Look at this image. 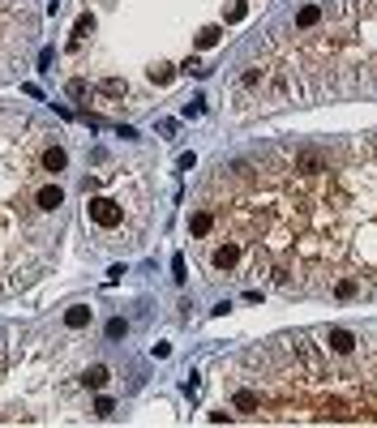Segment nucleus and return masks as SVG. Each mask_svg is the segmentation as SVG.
I'll list each match as a JSON object with an SVG mask.
<instances>
[{
  "instance_id": "nucleus-8",
  "label": "nucleus",
  "mask_w": 377,
  "mask_h": 428,
  "mask_svg": "<svg viewBox=\"0 0 377 428\" xmlns=\"http://www.w3.org/2000/svg\"><path fill=\"white\" fill-rule=\"evenodd\" d=\"M90 321H94V309H86V305H73V309L65 313V325H69V330H86Z\"/></svg>"
},
{
  "instance_id": "nucleus-14",
  "label": "nucleus",
  "mask_w": 377,
  "mask_h": 428,
  "mask_svg": "<svg viewBox=\"0 0 377 428\" xmlns=\"http://www.w3.org/2000/svg\"><path fill=\"white\" fill-rule=\"evenodd\" d=\"M69 94H73V99H86V94H90V86H86L82 78H73V82H69Z\"/></svg>"
},
{
  "instance_id": "nucleus-10",
  "label": "nucleus",
  "mask_w": 377,
  "mask_h": 428,
  "mask_svg": "<svg viewBox=\"0 0 377 428\" xmlns=\"http://www.w3.org/2000/svg\"><path fill=\"white\" fill-rule=\"evenodd\" d=\"M90 26H94L90 13H82V17H78V26H73V47H82V39L90 35Z\"/></svg>"
},
{
  "instance_id": "nucleus-7",
  "label": "nucleus",
  "mask_w": 377,
  "mask_h": 428,
  "mask_svg": "<svg viewBox=\"0 0 377 428\" xmlns=\"http://www.w3.org/2000/svg\"><path fill=\"white\" fill-rule=\"evenodd\" d=\"M321 22H326V5H317V0H313V5H305V9L296 13V22H292V31H296V35H305V31H317Z\"/></svg>"
},
{
  "instance_id": "nucleus-13",
  "label": "nucleus",
  "mask_w": 377,
  "mask_h": 428,
  "mask_svg": "<svg viewBox=\"0 0 377 428\" xmlns=\"http://www.w3.org/2000/svg\"><path fill=\"white\" fill-rule=\"evenodd\" d=\"M112 411H116V402H112V398H94V416H103V420H108Z\"/></svg>"
},
{
  "instance_id": "nucleus-4",
  "label": "nucleus",
  "mask_w": 377,
  "mask_h": 428,
  "mask_svg": "<svg viewBox=\"0 0 377 428\" xmlns=\"http://www.w3.org/2000/svg\"><path fill=\"white\" fill-rule=\"evenodd\" d=\"M39 167H43V176H52V180L69 171V146L60 142V133H56L52 142L43 146V155H39Z\"/></svg>"
},
{
  "instance_id": "nucleus-5",
  "label": "nucleus",
  "mask_w": 377,
  "mask_h": 428,
  "mask_svg": "<svg viewBox=\"0 0 377 428\" xmlns=\"http://www.w3.org/2000/svg\"><path fill=\"white\" fill-rule=\"evenodd\" d=\"M35 201H39V210L60 214V206H65V185H60V180H43V185L35 189Z\"/></svg>"
},
{
  "instance_id": "nucleus-16",
  "label": "nucleus",
  "mask_w": 377,
  "mask_h": 428,
  "mask_svg": "<svg viewBox=\"0 0 377 428\" xmlns=\"http://www.w3.org/2000/svg\"><path fill=\"white\" fill-rule=\"evenodd\" d=\"M124 330H129L124 321H108V339H124Z\"/></svg>"
},
{
  "instance_id": "nucleus-17",
  "label": "nucleus",
  "mask_w": 377,
  "mask_h": 428,
  "mask_svg": "<svg viewBox=\"0 0 377 428\" xmlns=\"http://www.w3.org/2000/svg\"><path fill=\"white\" fill-rule=\"evenodd\" d=\"M171 274H176V283H185V257H176V262H171Z\"/></svg>"
},
{
  "instance_id": "nucleus-2",
  "label": "nucleus",
  "mask_w": 377,
  "mask_h": 428,
  "mask_svg": "<svg viewBox=\"0 0 377 428\" xmlns=\"http://www.w3.org/2000/svg\"><path fill=\"white\" fill-rule=\"evenodd\" d=\"M82 201H86V223H90L94 248H133V244H142L146 223H150V197H146L142 180H133L124 193H120V180H116V193L94 189V193H82Z\"/></svg>"
},
{
  "instance_id": "nucleus-9",
  "label": "nucleus",
  "mask_w": 377,
  "mask_h": 428,
  "mask_svg": "<svg viewBox=\"0 0 377 428\" xmlns=\"http://www.w3.org/2000/svg\"><path fill=\"white\" fill-rule=\"evenodd\" d=\"M108 377H112V373H108L103 364H90V368L82 373V386H86V390H103V386H108Z\"/></svg>"
},
{
  "instance_id": "nucleus-6",
  "label": "nucleus",
  "mask_w": 377,
  "mask_h": 428,
  "mask_svg": "<svg viewBox=\"0 0 377 428\" xmlns=\"http://www.w3.org/2000/svg\"><path fill=\"white\" fill-rule=\"evenodd\" d=\"M210 232H215V210L193 206V210H189V240L197 244V240H206Z\"/></svg>"
},
{
  "instance_id": "nucleus-12",
  "label": "nucleus",
  "mask_w": 377,
  "mask_h": 428,
  "mask_svg": "<svg viewBox=\"0 0 377 428\" xmlns=\"http://www.w3.org/2000/svg\"><path fill=\"white\" fill-rule=\"evenodd\" d=\"M176 78V69L171 65H155V69H150V82H159V86H167Z\"/></svg>"
},
{
  "instance_id": "nucleus-11",
  "label": "nucleus",
  "mask_w": 377,
  "mask_h": 428,
  "mask_svg": "<svg viewBox=\"0 0 377 428\" xmlns=\"http://www.w3.org/2000/svg\"><path fill=\"white\" fill-rule=\"evenodd\" d=\"M219 39H223V31H219V26H206L202 35H197V47H202V52H206V47H215Z\"/></svg>"
},
{
  "instance_id": "nucleus-15",
  "label": "nucleus",
  "mask_w": 377,
  "mask_h": 428,
  "mask_svg": "<svg viewBox=\"0 0 377 428\" xmlns=\"http://www.w3.org/2000/svg\"><path fill=\"white\" fill-rule=\"evenodd\" d=\"M244 13H249V5H244V0H236V5L228 9V22H244Z\"/></svg>"
},
{
  "instance_id": "nucleus-1",
  "label": "nucleus",
  "mask_w": 377,
  "mask_h": 428,
  "mask_svg": "<svg viewBox=\"0 0 377 428\" xmlns=\"http://www.w3.org/2000/svg\"><path fill=\"white\" fill-rule=\"evenodd\" d=\"M56 137V129L39 124L26 112L0 108V283L31 287L47 266L60 236V214L39 210L35 189L43 176L39 155Z\"/></svg>"
},
{
  "instance_id": "nucleus-3",
  "label": "nucleus",
  "mask_w": 377,
  "mask_h": 428,
  "mask_svg": "<svg viewBox=\"0 0 377 428\" xmlns=\"http://www.w3.org/2000/svg\"><path fill=\"white\" fill-rule=\"evenodd\" d=\"M35 35H39L35 0H0V86L26 69Z\"/></svg>"
}]
</instances>
